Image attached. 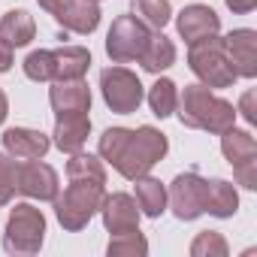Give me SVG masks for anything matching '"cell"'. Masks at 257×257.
<instances>
[{
    "label": "cell",
    "mask_w": 257,
    "mask_h": 257,
    "mask_svg": "<svg viewBox=\"0 0 257 257\" xmlns=\"http://www.w3.org/2000/svg\"><path fill=\"white\" fill-rule=\"evenodd\" d=\"M49 149H52V140L43 131H34V127H10V131H4V152L16 161L46 158Z\"/></svg>",
    "instance_id": "15"
},
{
    "label": "cell",
    "mask_w": 257,
    "mask_h": 257,
    "mask_svg": "<svg viewBox=\"0 0 257 257\" xmlns=\"http://www.w3.org/2000/svg\"><path fill=\"white\" fill-rule=\"evenodd\" d=\"M176 31H179V37L191 46V43H200V40H206V37H215V34L221 31V19H218V13H215L212 7H206V4H191V7H185V10L176 16Z\"/></svg>",
    "instance_id": "14"
},
{
    "label": "cell",
    "mask_w": 257,
    "mask_h": 257,
    "mask_svg": "<svg viewBox=\"0 0 257 257\" xmlns=\"http://www.w3.org/2000/svg\"><path fill=\"white\" fill-rule=\"evenodd\" d=\"M230 245L218 230H203L191 242V257H227Z\"/></svg>",
    "instance_id": "27"
},
{
    "label": "cell",
    "mask_w": 257,
    "mask_h": 257,
    "mask_svg": "<svg viewBox=\"0 0 257 257\" xmlns=\"http://www.w3.org/2000/svg\"><path fill=\"white\" fill-rule=\"evenodd\" d=\"M7 115H10V100H7V94L0 91V124L7 121Z\"/></svg>",
    "instance_id": "34"
},
{
    "label": "cell",
    "mask_w": 257,
    "mask_h": 257,
    "mask_svg": "<svg viewBox=\"0 0 257 257\" xmlns=\"http://www.w3.org/2000/svg\"><path fill=\"white\" fill-rule=\"evenodd\" d=\"M224 40V52L236 70L239 79H254L257 76V31L251 28H236Z\"/></svg>",
    "instance_id": "11"
},
{
    "label": "cell",
    "mask_w": 257,
    "mask_h": 257,
    "mask_svg": "<svg viewBox=\"0 0 257 257\" xmlns=\"http://www.w3.org/2000/svg\"><path fill=\"white\" fill-rule=\"evenodd\" d=\"M134 182H137V197L134 200H137L140 212L146 218H161L167 212V188L158 179H152L149 173L140 176V179H134Z\"/></svg>",
    "instance_id": "21"
},
{
    "label": "cell",
    "mask_w": 257,
    "mask_h": 257,
    "mask_svg": "<svg viewBox=\"0 0 257 257\" xmlns=\"http://www.w3.org/2000/svg\"><path fill=\"white\" fill-rule=\"evenodd\" d=\"M0 37H4L13 49L31 46V40L37 37V22L28 10H10L0 19Z\"/></svg>",
    "instance_id": "20"
},
{
    "label": "cell",
    "mask_w": 257,
    "mask_h": 257,
    "mask_svg": "<svg viewBox=\"0 0 257 257\" xmlns=\"http://www.w3.org/2000/svg\"><path fill=\"white\" fill-rule=\"evenodd\" d=\"M100 94L115 115H134L146 100V88L140 76L127 67H106L100 73Z\"/></svg>",
    "instance_id": "6"
},
{
    "label": "cell",
    "mask_w": 257,
    "mask_h": 257,
    "mask_svg": "<svg viewBox=\"0 0 257 257\" xmlns=\"http://www.w3.org/2000/svg\"><path fill=\"white\" fill-rule=\"evenodd\" d=\"M91 137V118L88 115H64L55 121V134H52V143L55 149L67 152V155H76L85 149Z\"/></svg>",
    "instance_id": "16"
},
{
    "label": "cell",
    "mask_w": 257,
    "mask_h": 257,
    "mask_svg": "<svg viewBox=\"0 0 257 257\" xmlns=\"http://www.w3.org/2000/svg\"><path fill=\"white\" fill-rule=\"evenodd\" d=\"M179 121L191 131H206L221 137L224 131L236 127V109L230 100L218 97L212 88H206L203 82L185 85V91H179V103H176Z\"/></svg>",
    "instance_id": "2"
},
{
    "label": "cell",
    "mask_w": 257,
    "mask_h": 257,
    "mask_svg": "<svg viewBox=\"0 0 257 257\" xmlns=\"http://www.w3.org/2000/svg\"><path fill=\"white\" fill-rule=\"evenodd\" d=\"M67 179H79V182H97V185H106V167H103V158H94V155L76 152V155L67 161Z\"/></svg>",
    "instance_id": "23"
},
{
    "label": "cell",
    "mask_w": 257,
    "mask_h": 257,
    "mask_svg": "<svg viewBox=\"0 0 257 257\" xmlns=\"http://www.w3.org/2000/svg\"><path fill=\"white\" fill-rule=\"evenodd\" d=\"M52 58H55V79H85L88 67H91V52L85 46H61V49H52Z\"/></svg>",
    "instance_id": "18"
},
{
    "label": "cell",
    "mask_w": 257,
    "mask_h": 257,
    "mask_svg": "<svg viewBox=\"0 0 257 257\" xmlns=\"http://www.w3.org/2000/svg\"><path fill=\"white\" fill-rule=\"evenodd\" d=\"M37 4H40V7H43V10H46L49 16H52V13L58 10V4H61V0H37Z\"/></svg>",
    "instance_id": "35"
},
{
    "label": "cell",
    "mask_w": 257,
    "mask_h": 257,
    "mask_svg": "<svg viewBox=\"0 0 257 257\" xmlns=\"http://www.w3.org/2000/svg\"><path fill=\"white\" fill-rule=\"evenodd\" d=\"M140 64H143L146 73H155V76H161L164 70H170L176 64V46H173V40L164 37V31H152V37H149V43H146V49L140 55Z\"/></svg>",
    "instance_id": "17"
},
{
    "label": "cell",
    "mask_w": 257,
    "mask_h": 257,
    "mask_svg": "<svg viewBox=\"0 0 257 257\" xmlns=\"http://www.w3.org/2000/svg\"><path fill=\"white\" fill-rule=\"evenodd\" d=\"M58 173L43 164V158L37 161H19V173H16V191L31 197V200H55L58 197Z\"/></svg>",
    "instance_id": "9"
},
{
    "label": "cell",
    "mask_w": 257,
    "mask_h": 257,
    "mask_svg": "<svg viewBox=\"0 0 257 257\" xmlns=\"http://www.w3.org/2000/svg\"><path fill=\"white\" fill-rule=\"evenodd\" d=\"M152 37V28L146 22H140L134 13L131 16H118L106 34V55L112 58V64H131L140 61L146 43Z\"/></svg>",
    "instance_id": "7"
},
{
    "label": "cell",
    "mask_w": 257,
    "mask_h": 257,
    "mask_svg": "<svg viewBox=\"0 0 257 257\" xmlns=\"http://www.w3.org/2000/svg\"><path fill=\"white\" fill-rule=\"evenodd\" d=\"M97 4H100V0H97Z\"/></svg>",
    "instance_id": "36"
},
{
    "label": "cell",
    "mask_w": 257,
    "mask_h": 257,
    "mask_svg": "<svg viewBox=\"0 0 257 257\" xmlns=\"http://www.w3.org/2000/svg\"><path fill=\"white\" fill-rule=\"evenodd\" d=\"M100 215H103V227H106L112 236H115V233H127V230H137V227H140V218H143L137 200H134L131 194H121V191L103 197Z\"/></svg>",
    "instance_id": "13"
},
{
    "label": "cell",
    "mask_w": 257,
    "mask_h": 257,
    "mask_svg": "<svg viewBox=\"0 0 257 257\" xmlns=\"http://www.w3.org/2000/svg\"><path fill=\"white\" fill-rule=\"evenodd\" d=\"M146 97H149V106L158 118H170L176 112V103H179V88L173 79H158Z\"/></svg>",
    "instance_id": "25"
},
{
    "label": "cell",
    "mask_w": 257,
    "mask_h": 257,
    "mask_svg": "<svg viewBox=\"0 0 257 257\" xmlns=\"http://www.w3.org/2000/svg\"><path fill=\"white\" fill-rule=\"evenodd\" d=\"M16 173H19V161L10 155H0V206L13 203L16 197Z\"/></svg>",
    "instance_id": "29"
},
{
    "label": "cell",
    "mask_w": 257,
    "mask_h": 257,
    "mask_svg": "<svg viewBox=\"0 0 257 257\" xmlns=\"http://www.w3.org/2000/svg\"><path fill=\"white\" fill-rule=\"evenodd\" d=\"M236 115H242L248 124H257V109H254V88H248L245 94H242V100H239V109H236Z\"/></svg>",
    "instance_id": "31"
},
{
    "label": "cell",
    "mask_w": 257,
    "mask_h": 257,
    "mask_svg": "<svg viewBox=\"0 0 257 257\" xmlns=\"http://www.w3.org/2000/svg\"><path fill=\"white\" fill-rule=\"evenodd\" d=\"M188 67L212 91L233 88L236 79H239L236 70H233V64H230V58H227V52H224V40L218 34L188 46Z\"/></svg>",
    "instance_id": "4"
},
{
    "label": "cell",
    "mask_w": 257,
    "mask_h": 257,
    "mask_svg": "<svg viewBox=\"0 0 257 257\" xmlns=\"http://www.w3.org/2000/svg\"><path fill=\"white\" fill-rule=\"evenodd\" d=\"M49 103H52L55 118L88 115L91 112V88L85 79H58L49 88Z\"/></svg>",
    "instance_id": "10"
},
{
    "label": "cell",
    "mask_w": 257,
    "mask_h": 257,
    "mask_svg": "<svg viewBox=\"0 0 257 257\" xmlns=\"http://www.w3.org/2000/svg\"><path fill=\"white\" fill-rule=\"evenodd\" d=\"M221 155L227 158L230 167L245 164V161H257V140L248 131H236V127H230V131L221 134Z\"/></svg>",
    "instance_id": "22"
},
{
    "label": "cell",
    "mask_w": 257,
    "mask_h": 257,
    "mask_svg": "<svg viewBox=\"0 0 257 257\" xmlns=\"http://www.w3.org/2000/svg\"><path fill=\"white\" fill-rule=\"evenodd\" d=\"M224 4H227L230 13H236V16H248V13H254L257 0H224Z\"/></svg>",
    "instance_id": "32"
},
{
    "label": "cell",
    "mask_w": 257,
    "mask_h": 257,
    "mask_svg": "<svg viewBox=\"0 0 257 257\" xmlns=\"http://www.w3.org/2000/svg\"><path fill=\"white\" fill-rule=\"evenodd\" d=\"M149 251V239L137 230H127V233H115L106 245V254L109 257H143Z\"/></svg>",
    "instance_id": "26"
},
{
    "label": "cell",
    "mask_w": 257,
    "mask_h": 257,
    "mask_svg": "<svg viewBox=\"0 0 257 257\" xmlns=\"http://www.w3.org/2000/svg\"><path fill=\"white\" fill-rule=\"evenodd\" d=\"M25 76L31 82H52L55 79V58L52 49H37L25 58Z\"/></svg>",
    "instance_id": "28"
},
{
    "label": "cell",
    "mask_w": 257,
    "mask_h": 257,
    "mask_svg": "<svg viewBox=\"0 0 257 257\" xmlns=\"http://www.w3.org/2000/svg\"><path fill=\"white\" fill-rule=\"evenodd\" d=\"M52 16H55V22H58L64 31L88 37V34H94V31L100 28V16H103V13H100V4H97V0H61L58 10H55Z\"/></svg>",
    "instance_id": "12"
},
{
    "label": "cell",
    "mask_w": 257,
    "mask_h": 257,
    "mask_svg": "<svg viewBox=\"0 0 257 257\" xmlns=\"http://www.w3.org/2000/svg\"><path fill=\"white\" fill-rule=\"evenodd\" d=\"M167 209L179 221H197L206 215V179L200 173H179L167 191Z\"/></svg>",
    "instance_id": "8"
},
{
    "label": "cell",
    "mask_w": 257,
    "mask_h": 257,
    "mask_svg": "<svg viewBox=\"0 0 257 257\" xmlns=\"http://www.w3.org/2000/svg\"><path fill=\"white\" fill-rule=\"evenodd\" d=\"M131 7H134V16L146 22L152 31H164L173 19L170 0H131Z\"/></svg>",
    "instance_id": "24"
},
{
    "label": "cell",
    "mask_w": 257,
    "mask_h": 257,
    "mask_svg": "<svg viewBox=\"0 0 257 257\" xmlns=\"http://www.w3.org/2000/svg\"><path fill=\"white\" fill-rule=\"evenodd\" d=\"M167 149H170L167 137L152 124H143L137 131H131V127H106L97 143L100 158L131 182L152 173V167L167 158Z\"/></svg>",
    "instance_id": "1"
},
{
    "label": "cell",
    "mask_w": 257,
    "mask_h": 257,
    "mask_svg": "<svg viewBox=\"0 0 257 257\" xmlns=\"http://www.w3.org/2000/svg\"><path fill=\"white\" fill-rule=\"evenodd\" d=\"M46 242V215L34 203H16L10 218H7V233H4V248L10 254H37Z\"/></svg>",
    "instance_id": "5"
},
{
    "label": "cell",
    "mask_w": 257,
    "mask_h": 257,
    "mask_svg": "<svg viewBox=\"0 0 257 257\" xmlns=\"http://www.w3.org/2000/svg\"><path fill=\"white\" fill-rule=\"evenodd\" d=\"M103 197H106V188H103V185L70 179L67 191L52 200V203H55V218H58V224H61L64 230H70V233L85 230L88 221L100 212Z\"/></svg>",
    "instance_id": "3"
},
{
    "label": "cell",
    "mask_w": 257,
    "mask_h": 257,
    "mask_svg": "<svg viewBox=\"0 0 257 257\" xmlns=\"http://www.w3.org/2000/svg\"><path fill=\"white\" fill-rule=\"evenodd\" d=\"M233 176H236V185H242L245 191H257V161L236 164L233 167Z\"/></svg>",
    "instance_id": "30"
},
{
    "label": "cell",
    "mask_w": 257,
    "mask_h": 257,
    "mask_svg": "<svg viewBox=\"0 0 257 257\" xmlns=\"http://www.w3.org/2000/svg\"><path fill=\"white\" fill-rule=\"evenodd\" d=\"M13 70V46L0 37V73H10Z\"/></svg>",
    "instance_id": "33"
},
{
    "label": "cell",
    "mask_w": 257,
    "mask_h": 257,
    "mask_svg": "<svg viewBox=\"0 0 257 257\" xmlns=\"http://www.w3.org/2000/svg\"><path fill=\"white\" fill-rule=\"evenodd\" d=\"M206 212L215 218H233L239 212V194L227 179H206Z\"/></svg>",
    "instance_id": "19"
}]
</instances>
